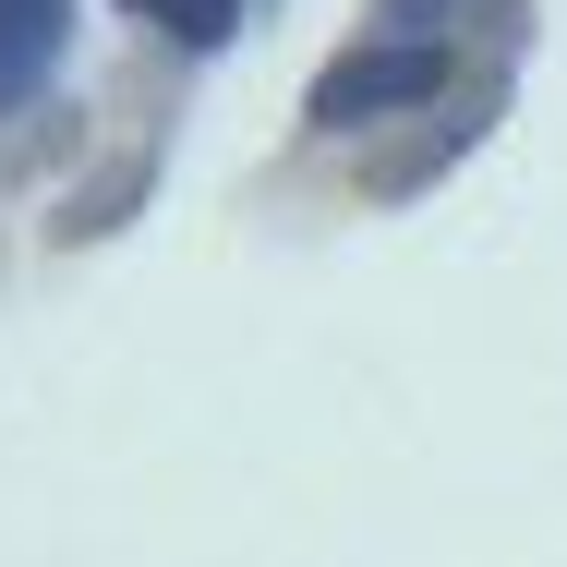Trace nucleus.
Segmentation results:
<instances>
[{
	"label": "nucleus",
	"mask_w": 567,
	"mask_h": 567,
	"mask_svg": "<svg viewBox=\"0 0 567 567\" xmlns=\"http://www.w3.org/2000/svg\"><path fill=\"white\" fill-rule=\"evenodd\" d=\"M435 97H447V49H435V37H386V49H350L339 73H315V121L435 110Z\"/></svg>",
	"instance_id": "1"
},
{
	"label": "nucleus",
	"mask_w": 567,
	"mask_h": 567,
	"mask_svg": "<svg viewBox=\"0 0 567 567\" xmlns=\"http://www.w3.org/2000/svg\"><path fill=\"white\" fill-rule=\"evenodd\" d=\"M374 12H386L399 37H435V12H447V0H374Z\"/></svg>",
	"instance_id": "4"
},
{
	"label": "nucleus",
	"mask_w": 567,
	"mask_h": 567,
	"mask_svg": "<svg viewBox=\"0 0 567 567\" xmlns=\"http://www.w3.org/2000/svg\"><path fill=\"white\" fill-rule=\"evenodd\" d=\"M61 24H73V0H0V110L37 97V73L61 61Z\"/></svg>",
	"instance_id": "2"
},
{
	"label": "nucleus",
	"mask_w": 567,
	"mask_h": 567,
	"mask_svg": "<svg viewBox=\"0 0 567 567\" xmlns=\"http://www.w3.org/2000/svg\"><path fill=\"white\" fill-rule=\"evenodd\" d=\"M121 12H145V24H169L182 49H218L229 24H241V0H121Z\"/></svg>",
	"instance_id": "3"
}]
</instances>
